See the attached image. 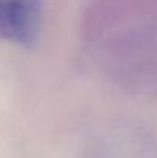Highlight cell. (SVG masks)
<instances>
[{"mask_svg":"<svg viewBox=\"0 0 157 158\" xmlns=\"http://www.w3.org/2000/svg\"><path fill=\"white\" fill-rule=\"evenodd\" d=\"M42 0H0V39L34 48L40 35Z\"/></svg>","mask_w":157,"mask_h":158,"instance_id":"cell-1","label":"cell"}]
</instances>
